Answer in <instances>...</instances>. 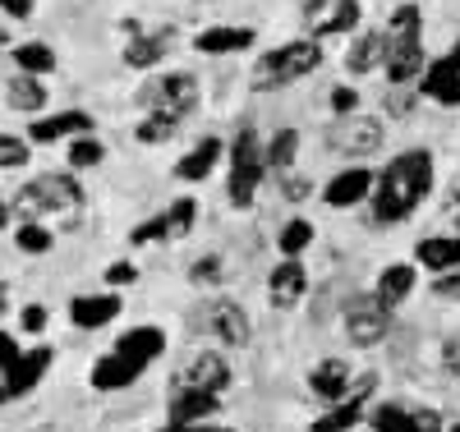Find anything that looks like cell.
<instances>
[{"label":"cell","mask_w":460,"mask_h":432,"mask_svg":"<svg viewBox=\"0 0 460 432\" xmlns=\"http://www.w3.org/2000/svg\"><path fill=\"white\" fill-rule=\"evenodd\" d=\"M166 349V336L157 331V327H134V331H125L120 340H115V355H125V359H134L138 368H147L152 359H157Z\"/></svg>","instance_id":"19"},{"label":"cell","mask_w":460,"mask_h":432,"mask_svg":"<svg viewBox=\"0 0 460 432\" xmlns=\"http://www.w3.org/2000/svg\"><path fill=\"white\" fill-rule=\"evenodd\" d=\"M429 189H433V156L424 147H410V152L392 156L387 171L377 175V189H373V225L405 221L429 198Z\"/></svg>","instance_id":"1"},{"label":"cell","mask_w":460,"mask_h":432,"mask_svg":"<svg viewBox=\"0 0 460 432\" xmlns=\"http://www.w3.org/2000/svg\"><path fill=\"white\" fill-rule=\"evenodd\" d=\"M355 106H359L355 88H332V110L336 115H355Z\"/></svg>","instance_id":"40"},{"label":"cell","mask_w":460,"mask_h":432,"mask_svg":"<svg viewBox=\"0 0 460 432\" xmlns=\"http://www.w3.org/2000/svg\"><path fill=\"white\" fill-rule=\"evenodd\" d=\"M14 244H19L23 253H47V249H51V234H47L42 225H19V230H14Z\"/></svg>","instance_id":"36"},{"label":"cell","mask_w":460,"mask_h":432,"mask_svg":"<svg viewBox=\"0 0 460 432\" xmlns=\"http://www.w3.org/2000/svg\"><path fill=\"white\" fill-rule=\"evenodd\" d=\"M5 106L14 110V115H37L47 106V88L37 84V74H10L5 78Z\"/></svg>","instance_id":"17"},{"label":"cell","mask_w":460,"mask_h":432,"mask_svg":"<svg viewBox=\"0 0 460 432\" xmlns=\"http://www.w3.org/2000/svg\"><path fill=\"white\" fill-rule=\"evenodd\" d=\"M387 110L396 115V120H405V115L414 110V93H410V84H392V93H387Z\"/></svg>","instance_id":"39"},{"label":"cell","mask_w":460,"mask_h":432,"mask_svg":"<svg viewBox=\"0 0 460 432\" xmlns=\"http://www.w3.org/2000/svg\"><path fill=\"white\" fill-rule=\"evenodd\" d=\"M345 382H350V368H345L341 359H323V364L309 373L314 396H318V401H327V405H341V396H345Z\"/></svg>","instance_id":"24"},{"label":"cell","mask_w":460,"mask_h":432,"mask_svg":"<svg viewBox=\"0 0 460 432\" xmlns=\"http://www.w3.org/2000/svg\"><path fill=\"white\" fill-rule=\"evenodd\" d=\"M84 207V189L69 175H37L14 193V212L19 216H47V212H79Z\"/></svg>","instance_id":"5"},{"label":"cell","mask_w":460,"mask_h":432,"mask_svg":"<svg viewBox=\"0 0 460 432\" xmlns=\"http://www.w3.org/2000/svg\"><path fill=\"white\" fill-rule=\"evenodd\" d=\"M102 156H106V147H102L97 138H74V143H69V166H74V171H88V166H97Z\"/></svg>","instance_id":"34"},{"label":"cell","mask_w":460,"mask_h":432,"mask_svg":"<svg viewBox=\"0 0 460 432\" xmlns=\"http://www.w3.org/2000/svg\"><path fill=\"white\" fill-rule=\"evenodd\" d=\"M217 162H221V138H203V143H199V147L189 152V156H184L180 166H175V175L194 184V180H208Z\"/></svg>","instance_id":"29"},{"label":"cell","mask_w":460,"mask_h":432,"mask_svg":"<svg viewBox=\"0 0 460 432\" xmlns=\"http://www.w3.org/2000/svg\"><path fill=\"white\" fill-rule=\"evenodd\" d=\"M189 327H194L199 336H217L226 345L249 340V318L240 313V304H230V299H203L194 313H189Z\"/></svg>","instance_id":"7"},{"label":"cell","mask_w":460,"mask_h":432,"mask_svg":"<svg viewBox=\"0 0 460 432\" xmlns=\"http://www.w3.org/2000/svg\"><path fill=\"white\" fill-rule=\"evenodd\" d=\"M419 93L442 101V106H460V60L456 56H442L424 69V78H419Z\"/></svg>","instance_id":"11"},{"label":"cell","mask_w":460,"mask_h":432,"mask_svg":"<svg viewBox=\"0 0 460 432\" xmlns=\"http://www.w3.org/2000/svg\"><path fill=\"white\" fill-rule=\"evenodd\" d=\"M456 432H460V428H456Z\"/></svg>","instance_id":"49"},{"label":"cell","mask_w":460,"mask_h":432,"mask_svg":"<svg viewBox=\"0 0 460 432\" xmlns=\"http://www.w3.org/2000/svg\"><path fill=\"white\" fill-rule=\"evenodd\" d=\"M410 290H414V267H405V262H396V267H387V271H382V277H377V299L382 304H405L410 299Z\"/></svg>","instance_id":"30"},{"label":"cell","mask_w":460,"mask_h":432,"mask_svg":"<svg viewBox=\"0 0 460 432\" xmlns=\"http://www.w3.org/2000/svg\"><path fill=\"white\" fill-rule=\"evenodd\" d=\"M295 152H299V134H295V129H277L272 143H267V166L286 171V166L295 162Z\"/></svg>","instance_id":"32"},{"label":"cell","mask_w":460,"mask_h":432,"mask_svg":"<svg viewBox=\"0 0 460 432\" xmlns=\"http://www.w3.org/2000/svg\"><path fill=\"white\" fill-rule=\"evenodd\" d=\"M10 60H14L23 74H51V69H56V56H51V47H42V42H23V47H14Z\"/></svg>","instance_id":"31"},{"label":"cell","mask_w":460,"mask_h":432,"mask_svg":"<svg viewBox=\"0 0 460 432\" xmlns=\"http://www.w3.org/2000/svg\"><path fill=\"white\" fill-rule=\"evenodd\" d=\"M194 281H199V286H208V281H221V258H203V262L194 267Z\"/></svg>","instance_id":"42"},{"label":"cell","mask_w":460,"mask_h":432,"mask_svg":"<svg viewBox=\"0 0 460 432\" xmlns=\"http://www.w3.org/2000/svg\"><path fill=\"white\" fill-rule=\"evenodd\" d=\"M180 386H194V391H212V396H221V391L230 386V368L221 355H199L194 364L184 368Z\"/></svg>","instance_id":"18"},{"label":"cell","mask_w":460,"mask_h":432,"mask_svg":"<svg viewBox=\"0 0 460 432\" xmlns=\"http://www.w3.org/2000/svg\"><path fill=\"white\" fill-rule=\"evenodd\" d=\"M442 212H447V221L460 230V189H451L447 198H442Z\"/></svg>","instance_id":"45"},{"label":"cell","mask_w":460,"mask_h":432,"mask_svg":"<svg viewBox=\"0 0 460 432\" xmlns=\"http://www.w3.org/2000/svg\"><path fill=\"white\" fill-rule=\"evenodd\" d=\"M373 189H377V175L364 171V166H355V171H341V175L323 189V198H327L332 207H355V203L368 198Z\"/></svg>","instance_id":"15"},{"label":"cell","mask_w":460,"mask_h":432,"mask_svg":"<svg viewBox=\"0 0 460 432\" xmlns=\"http://www.w3.org/2000/svg\"><path fill=\"white\" fill-rule=\"evenodd\" d=\"M115 313H120V299H115V295H84V299H74V304H69L74 327H84V331L106 327Z\"/></svg>","instance_id":"20"},{"label":"cell","mask_w":460,"mask_h":432,"mask_svg":"<svg viewBox=\"0 0 460 432\" xmlns=\"http://www.w3.org/2000/svg\"><path fill=\"white\" fill-rule=\"evenodd\" d=\"M327 147L341 156H373L382 147V125L368 120V115H341L327 129Z\"/></svg>","instance_id":"9"},{"label":"cell","mask_w":460,"mask_h":432,"mask_svg":"<svg viewBox=\"0 0 460 432\" xmlns=\"http://www.w3.org/2000/svg\"><path fill=\"white\" fill-rule=\"evenodd\" d=\"M304 23L314 37H341L359 28V0H309L304 5Z\"/></svg>","instance_id":"10"},{"label":"cell","mask_w":460,"mask_h":432,"mask_svg":"<svg viewBox=\"0 0 460 432\" xmlns=\"http://www.w3.org/2000/svg\"><path fill=\"white\" fill-rule=\"evenodd\" d=\"M217 396L212 391H194V386H180L175 401H171V423H199L208 414H217Z\"/></svg>","instance_id":"23"},{"label":"cell","mask_w":460,"mask_h":432,"mask_svg":"<svg viewBox=\"0 0 460 432\" xmlns=\"http://www.w3.org/2000/svg\"><path fill=\"white\" fill-rule=\"evenodd\" d=\"M106 281H111V286H129V281H134V267H129V262L111 267V271H106Z\"/></svg>","instance_id":"46"},{"label":"cell","mask_w":460,"mask_h":432,"mask_svg":"<svg viewBox=\"0 0 460 432\" xmlns=\"http://www.w3.org/2000/svg\"><path fill=\"white\" fill-rule=\"evenodd\" d=\"M0 5H5L10 19H28L32 14V0H0Z\"/></svg>","instance_id":"47"},{"label":"cell","mask_w":460,"mask_h":432,"mask_svg":"<svg viewBox=\"0 0 460 432\" xmlns=\"http://www.w3.org/2000/svg\"><path fill=\"white\" fill-rule=\"evenodd\" d=\"M262 171H267V147L258 143L253 129H240L235 143H230V203L249 207L258 198Z\"/></svg>","instance_id":"6"},{"label":"cell","mask_w":460,"mask_h":432,"mask_svg":"<svg viewBox=\"0 0 460 432\" xmlns=\"http://www.w3.org/2000/svg\"><path fill=\"white\" fill-rule=\"evenodd\" d=\"M414 258L424 262L429 271H460V240H419Z\"/></svg>","instance_id":"28"},{"label":"cell","mask_w":460,"mask_h":432,"mask_svg":"<svg viewBox=\"0 0 460 432\" xmlns=\"http://www.w3.org/2000/svg\"><path fill=\"white\" fill-rule=\"evenodd\" d=\"M433 295H442V299H460V271H442L438 286H433Z\"/></svg>","instance_id":"41"},{"label":"cell","mask_w":460,"mask_h":432,"mask_svg":"<svg viewBox=\"0 0 460 432\" xmlns=\"http://www.w3.org/2000/svg\"><path fill=\"white\" fill-rule=\"evenodd\" d=\"M129 240H134V244H157V240H171V225H166V216H152V221L134 225Z\"/></svg>","instance_id":"37"},{"label":"cell","mask_w":460,"mask_h":432,"mask_svg":"<svg viewBox=\"0 0 460 432\" xmlns=\"http://www.w3.org/2000/svg\"><path fill=\"white\" fill-rule=\"evenodd\" d=\"M147 120L138 125V143H166L189 115L199 110V78L194 74H162L143 88Z\"/></svg>","instance_id":"2"},{"label":"cell","mask_w":460,"mask_h":432,"mask_svg":"<svg viewBox=\"0 0 460 432\" xmlns=\"http://www.w3.org/2000/svg\"><path fill=\"white\" fill-rule=\"evenodd\" d=\"M42 327H47V308L42 304L23 308V331H42Z\"/></svg>","instance_id":"43"},{"label":"cell","mask_w":460,"mask_h":432,"mask_svg":"<svg viewBox=\"0 0 460 432\" xmlns=\"http://www.w3.org/2000/svg\"><path fill=\"white\" fill-rule=\"evenodd\" d=\"M166 432H212V428H194V423H171Z\"/></svg>","instance_id":"48"},{"label":"cell","mask_w":460,"mask_h":432,"mask_svg":"<svg viewBox=\"0 0 460 432\" xmlns=\"http://www.w3.org/2000/svg\"><path fill=\"white\" fill-rule=\"evenodd\" d=\"M387 331H392V304H382L377 295L345 304V336L355 345H377V340H387Z\"/></svg>","instance_id":"8"},{"label":"cell","mask_w":460,"mask_h":432,"mask_svg":"<svg viewBox=\"0 0 460 432\" xmlns=\"http://www.w3.org/2000/svg\"><path fill=\"white\" fill-rule=\"evenodd\" d=\"M93 129V115L88 110H65V115H51V120H32L28 138L32 143H56L65 134H88Z\"/></svg>","instance_id":"21"},{"label":"cell","mask_w":460,"mask_h":432,"mask_svg":"<svg viewBox=\"0 0 460 432\" xmlns=\"http://www.w3.org/2000/svg\"><path fill=\"white\" fill-rule=\"evenodd\" d=\"M377 386V377L368 373V377H359V386L350 391V396H345L336 410H327L318 423H314V432H350L359 419H364V405H368V391Z\"/></svg>","instance_id":"12"},{"label":"cell","mask_w":460,"mask_h":432,"mask_svg":"<svg viewBox=\"0 0 460 432\" xmlns=\"http://www.w3.org/2000/svg\"><path fill=\"white\" fill-rule=\"evenodd\" d=\"M281 193H286L290 203H299V198H309V180H295V175H290V180L281 184Z\"/></svg>","instance_id":"44"},{"label":"cell","mask_w":460,"mask_h":432,"mask_svg":"<svg viewBox=\"0 0 460 432\" xmlns=\"http://www.w3.org/2000/svg\"><path fill=\"white\" fill-rule=\"evenodd\" d=\"M23 162H28V147H23V138L5 134V138H0V166H5V171H19Z\"/></svg>","instance_id":"38"},{"label":"cell","mask_w":460,"mask_h":432,"mask_svg":"<svg viewBox=\"0 0 460 432\" xmlns=\"http://www.w3.org/2000/svg\"><path fill=\"white\" fill-rule=\"evenodd\" d=\"M171 28L166 32H138V37H129V47H125V65H134V69H152V65H157L166 51H171Z\"/></svg>","instance_id":"25"},{"label":"cell","mask_w":460,"mask_h":432,"mask_svg":"<svg viewBox=\"0 0 460 432\" xmlns=\"http://www.w3.org/2000/svg\"><path fill=\"white\" fill-rule=\"evenodd\" d=\"M277 244H281L286 258H299L304 249L314 244V225H309V221H290V225L281 230V240H277Z\"/></svg>","instance_id":"33"},{"label":"cell","mask_w":460,"mask_h":432,"mask_svg":"<svg viewBox=\"0 0 460 432\" xmlns=\"http://www.w3.org/2000/svg\"><path fill=\"white\" fill-rule=\"evenodd\" d=\"M318 65H323V47L314 42V37H295V42L258 56V65H253V88H258V93L290 88V84H299V78H309Z\"/></svg>","instance_id":"3"},{"label":"cell","mask_w":460,"mask_h":432,"mask_svg":"<svg viewBox=\"0 0 460 432\" xmlns=\"http://www.w3.org/2000/svg\"><path fill=\"white\" fill-rule=\"evenodd\" d=\"M387 78L392 84H414L424 78V37H419V10L414 5H401L392 14V28H387Z\"/></svg>","instance_id":"4"},{"label":"cell","mask_w":460,"mask_h":432,"mask_svg":"<svg viewBox=\"0 0 460 432\" xmlns=\"http://www.w3.org/2000/svg\"><path fill=\"white\" fill-rule=\"evenodd\" d=\"M51 359H56V355H51L47 345H42V349H28V355H19V359L5 368V401H19L28 386L42 382V373L51 368Z\"/></svg>","instance_id":"13"},{"label":"cell","mask_w":460,"mask_h":432,"mask_svg":"<svg viewBox=\"0 0 460 432\" xmlns=\"http://www.w3.org/2000/svg\"><path fill=\"white\" fill-rule=\"evenodd\" d=\"M442 419L433 410H405V405H382L373 414V432H438Z\"/></svg>","instance_id":"14"},{"label":"cell","mask_w":460,"mask_h":432,"mask_svg":"<svg viewBox=\"0 0 460 432\" xmlns=\"http://www.w3.org/2000/svg\"><path fill=\"white\" fill-rule=\"evenodd\" d=\"M138 373H143V368H138L134 359H125V355H115V349H111V355L97 359V368H93V386H97V391H120V386H129Z\"/></svg>","instance_id":"26"},{"label":"cell","mask_w":460,"mask_h":432,"mask_svg":"<svg viewBox=\"0 0 460 432\" xmlns=\"http://www.w3.org/2000/svg\"><path fill=\"white\" fill-rule=\"evenodd\" d=\"M304 290H309V277H304L299 258H286V262L272 271V281H267V295H272L277 308H295V304L304 299Z\"/></svg>","instance_id":"16"},{"label":"cell","mask_w":460,"mask_h":432,"mask_svg":"<svg viewBox=\"0 0 460 432\" xmlns=\"http://www.w3.org/2000/svg\"><path fill=\"white\" fill-rule=\"evenodd\" d=\"M387 32H364V37H355V47H350V56H345V69L350 74H373L377 65H387Z\"/></svg>","instance_id":"22"},{"label":"cell","mask_w":460,"mask_h":432,"mask_svg":"<svg viewBox=\"0 0 460 432\" xmlns=\"http://www.w3.org/2000/svg\"><path fill=\"white\" fill-rule=\"evenodd\" d=\"M194 216H199V203H194V198H180V203H171V212H166L171 240H180V234H189V225H194Z\"/></svg>","instance_id":"35"},{"label":"cell","mask_w":460,"mask_h":432,"mask_svg":"<svg viewBox=\"0 0 460 432\" xmlns=\"http://www.w3.org/2000/svg\"><path fill=\"white\" fill-rule=\"evenodd\" d=\"M194 47L203 56H221V51H249L253 47V32L249 28H208L203 37H194Z\"/></svg>","instance_id":"27"}]
</instances>
